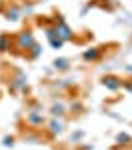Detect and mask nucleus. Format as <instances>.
I'll return each instance as SVG.
<instances>
[{
  "mask_svg": "<svg viewBox=\"0 0 132 150\" xmlns=\"http://www.w3.org/2000/svg\"><path fill=\"white\" fill-rule=\"evenodd\" d=\"M16 44H18V48H26V50H30V48L36 44L34 34H32V32H28V30L20 32V34H18V38H16Z\"/></svg>",
  "mask_w": 132,
  "mask_h": 150,
  "instance_id": "f257e3e1",
  "label": "nucleus"
},
{
  "mask_svg": "<svg viewBox=\"0 0 132 150\" xmlns=\"http://www.w3.org/2000/svg\"><path fill=\"white\" fill-rule=\"evenodd\" d=\"M56 34L66 42V40H70L72 38V32H70V28H68V24L64 22V20H58V24H56Z\"/></svg>",
  "mask_w": 132,
  "mask_h": 150,
  "instance_id": "f03ea898",
  "label": "nucleus"
},
{
  "mask_svg": "<svg viewBox=\"0 0 132 150\" xmlns=\"http://www.w3.org/2000/svg\"><path fill=\"white\" fill-rule=\"evenodd\" d=\"M102 84L106 86L108 90H118V88H122V80H118L116 76H104L102 78Z\"/></svg>",
  "mask_w": 132,
  "mask_h": 150,
  "instance_id": "7ed1b4c3",
  "label": "nucleus"
},
{
  "mask_svg": "<svg viewBox=\"0 0 132 150\" xmlns=\"http://www.w3.org/2000/svg\"><path fill=\"white\" fill-rule=\"evenodd\" d=\"M28 122L34 124V126H40L44 122V118H42V114H38V112H32V114H28Z\"/></svg>",
  "mask_w": 132,
  "mask_h": 150,
  "instance_id": "20e7f679",
  "label": "nucleus"
},
{
  "mask_svg": "<svg viewBox=\"0 0 132 150\" xmlns=\"http://www.w3.org/2000/svg\"><path fill=\"white\" fill-rule=\"evenodd\" d=\"M98 56H100V50L98 48H90V50L84 52V60H98Z\"/></svg>",
  "mask_w": 132,
  "mask_h": 150,
  "instance_id": "39448f33",
  "label": "nucleus"
},
{
  "mask_svg": "<svg viewBox=\"0 0 132 150\" xmlns=\"http://www.w3.org/2000/svg\"><path fill=\"white\" fill-rule=\"evenodd\" d=\"M10 48V36H0V52H6Z\"/></svg>",
  "mask_w": 132,
  "mask_h": 150,
  "instance_id": "423d86ee",
  "label": "nucleus"
},
{
  "mask_svg": "<svg viewBox=\"0 0 132 150\" xmlns=\"http://www.w3.org/2000/svg\"><path fill=\"white\" fill-rule=\"evenodd\" d=\"M62 122H58V120H52V122H50V132H52V134H60V132H62Z\"/></svg>",
  "mask_w": 132,
  "mask_h": 150,
  "instance_id": "0eeeda50",
  "label": "nucleus"
},
{
  "mask_svg": "<svg viewBox=\"0 0 132 150\" xmlns=\"http://www.w3.org/2000/svg\"><path fill=\"white\" fill-rule=\"evenodd\" d=\"M52 114L54 116H62L64 114V106H62V104H54V106H52Z\"/></svg>",
  "mask_w": 132,
  "mask_h": 150,
  "instance_id": "6e6552de",
  "label": "nucleus"
},
{
  "mask_svg": "<svg viewBox=\"0 0 132 150\" xmlns=\"http://www.w3.org/2000/svg\"><path fill=\"white\" fill-rule=\"evenodd\" d=\"M6 18H8V20H12V22H14V20H18V18H20V16H18V10H14V8H12V10H8V12H6Z\"/></svg>",
  "mask_w": 132,
  "mask_h": 150,
  "instance_id": "1a4fd4ad",
  "label": "nucleus"
},
{
  "mask_svg": "<svg viewBox=\"0 0 132 150\" xmlns=\"http://www.w3.org/2000/svg\"><path fill=\"white\" fill-rule=\"evenodd\" d=\"M54 66H56V68H60V70L68 68V60H64V58H60V60H56V62H54Z\"/></svg>",
  "mask_w": 132,
  "mask_h": 150,
  "instance_id": "9d476101",
  "label": "nucleus"
},
{
  "mask_svg": "<svg viewBox=\"0 0 132 150\" xmlns=\"http://www.w3.org/2000/svg\"><path fill=\"white\" fill-rule=\"evenodd\" d=\"M40 52H42V48L38 46V44H34V46L30 48V56H32V58H36V56H40Z\"/></svg>",
  "mask_w": 132,
  "mask_h": 150,
  "instance_id": "9b49d317",
  "label": "nucleus"
},
{
  "mask_svg": "<svg viewBox=\"0 0 132 150\" xmlns=\"http://www.w3.org/2000/svg\"><path fill=\"white\" fill-rule=\"evenodd\" d=\"M120 142V144H122V142H130V136H128V134H118V138H116Z\"/></svg>",
  "mask_w": 132,
  "mask_h": 150,
  "instance_id": "f8f14e48",
  "label": "nucleus"
},
{
  "mask_svg": "<svg viewBox=\"0 0 132 150\" xmlns=\"http://www.w3.org/2000/svg\"><path fill=\"white\" fill-rule=\"evenodd\" d=\"M12 142H14V138H8V136H6V138H4V146H12Z\"/></svg>",
  "mask_w": 132,
  "mask_h": 150,
  "instance_id": "ddd939ff",
  "label": "nucleus"
},
{
  "mask_svg": "<svg viewBox=\"0 0 132 150\" xmlns=\"http://www.w3.org/2000/svg\"><path fill=\"white\" fill-rule=\"evenodd\" d=\"M126 90H130V92H132V84H126Z\"/></svg>",
  "mask_w": 132,
  "mask_h": 150,
  "instance_id": "4468645a",
  "label": "nucleus"
},
{
  "mask_svg": "<svg viewBox=\"0 0 132 150\" xmlns=\"http://www.w3.org/2000/svg\"><path fill=\"white\" fill-rule=\"evenodd\" d=\"M0 10H2V4H0Z\"/></svg>",
  "mask_w": 132,
  "mask_h": 150,
  "instance_id": "2eb2a0df",
  "label": "nucleus"
}]
</instances>
